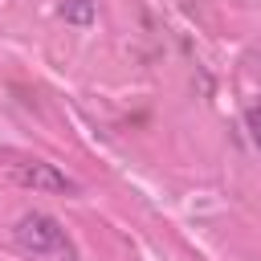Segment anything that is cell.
Instances as JSON below:
<instances>
[{"instance_id":"3957f363","label":"cell","mask_w":261,"mask_h":261,"mask_svg":"<svg viewBox=\"0 0 261 261\" xmlns=\"http://www.w3.org/2000/svg\"><path fill=\"white\" fill-rule=\"evenodd\" d=\"M61 20L73 29H90L98 20V0H65L61 4Z\"/></svg>"},{"instance_id":"6da1fadb","label":"cell","mask_w":261,"mask_h":261,"mask_svg":"<svg viewBox=\"0 0 261 261\" xmlns=\"http://www.w3.org/2000/svg\"><path fill=\"white\" fill-rule=\"evenodd\" d=\"M16 249L33 253V257H53V261H77V245L69 241V232L61 228L57 216L49 212H24L12 228Z\"/></svg>"},{"instance_id":"277c9868","label":"cell","mask_w":261,"mask_h":261,"mask_svg":"<svg viewBox=\"0 0 261 261\" xmlns=\"http://www.w3.org/2000/svg\"><path fill=\"white\" fill-rule=\"evenodd\" d=\"M245 130H249V143H253L257 155H261V106H249V110H245Z\"/></svg>"},{"instance_id":"7a4b0ae2","label":"cell","mask_w":261,"mask_h":261,"mask_svg":"<svg viewBox=\"0 0 261 261\" xmlns=\"http://www.w3.org/2000/svg\"><path fill=\"white\" fill-rule=\"evenodd\" d=\"M12 179L29 192H57V196H73L77 184L57 167V163H45V159H20L12 163Z\"/></svg>"}]
</instances>
